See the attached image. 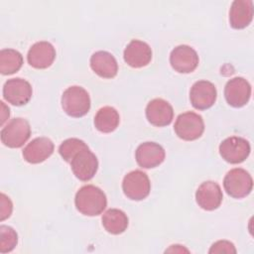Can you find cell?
Wrapping results in <instances>:
<instances>
[{
    "label": "cell",
    "mask_w": 254,
    "mask_h": 254,
    "mask_svg": "<svg viewBox=\"0 0 254 254\" xmlns=\"http://www.w3.org/2000/svg\"><path fill=\"white\" fill-rule=\"evenodd\" d=\"M102 225L105 230L111 234H121L128 227V217L124 211L118 208H110L106 210L101 218Z\"/></svg>",
    "instance_id": "obj_21"
},
{
    "label": "cell",
    "mask_w": 254,
    "mask_h": 254,
    "mask_svg": "<svg viewBox=\"0 0 254 254\" xmlns=\"http://www.w3.org/2000/svg\"><path fill=\"white\" fill-rule=\"evenodd\" d=\"M166 157L164 148L155 142H145L138 146L135 152L137 164L144 169L156 168L161 165Z\"/></svg>",
    "instance_id": "obj_14"
},
{
    "label": "cell",
    "mask_w": 254,
    "mask_h": 254,
    "mask_svg": "<svg viewBox=\"0 0 254 254\" xmlns=\"http://www.w3.org/2000/svg\"><path fill=\"white\" fill-rule=\"evenodd\" d=\"M174 130L179 138L185 141H193L202 135L204 122L202 117L197 113L187 111L177 117Z\"/></svg>",
    "instance_id": "obj_4"
},
{
    "label": "cell",
    "mask_w": 254,
    "mask_h": 254,
    "mask_svg": "<svg viewBox=\"0 0 254 254\" xmlns=\"http://www.w3.org/2000/svg\"><path fill=\"white\" fill-rule=\"evenodd\" d=\"M56 59V50L54 46L47 41L35 43L29 50L27 61L35 68L43 69L52 65Z\"/></svg>",
    "instance_id": "obj_16"
},
{
    "label": "cell",
    "mask_w": 254,
    "mask_h": 254,
    "mask_svg": "<svg viewBox=\"0 0 254 254\" xmlns=\"http://www.w3.org/2000/svg\"><path fill=\"white\" fill-rule=\"evenodd\" d=\"M197 53L188 45H180L173 49L170 55L172 67L180 73H190L198 65Z\"/></svg>",
    "instance_id": "obj_10"
},
{
    "label": "cell",
    "mask_w": 254,
    "mask_h": 254,
    "mask_svg": "<svg viewBox=\"0 0 254 254\" xmlns=\"http://www.w3.org/2000/svg\"><path fill=\"white\" fill-rule=\"evenodd\" d=\"M0 136L5 146L9 148H20L31 136L30 124L24 118H13L2 128Z\"/></svg>",
    "instance_id": "obj_5"
},
{
    "label": "cell",
    "mask_w": 254,
    "mask_h": 254,
    "mask_svg": "<svg viewBox=\"0 0 254 254\" xmlns=\"http://www.w3.org/2000/svg\"><path fill=\"white\" fill-rule=\"evenodd\" d=\"M0 216H1V220H4L6 218H8L13 210V203L11 201V199L5 194V193H1V199H0Z\"/></svg>",
    "instance_id": "obj_27"
},
{
    "label": "cell",
    "mask_w": 254,
    "mask_h": 254,
    "mask_svg": "<svg viewBox=\"0 0 254 254\" xmlns=\"http://www.w3.org/2000/svg\"><path fill=\"white\" fill-rule=\"evenodd\" d=\"M224 97L229 105L242 107L248 103L251 97V85L243 77H233L225 84Z\"/></svg>",
    "instance_id": "obj_12"
},
{
    "label": "cell",
    "mask_w": 254,
    "mask_h": 254,
    "mask_svg": "<svg viewBox=\"0 0 254 254\" xmlns=\"http://www.w3.org/2000/svg\"><path fill=\"white\" fill-rule=\"evenodd\" d=\"M253 2L251 0H235L229 10V23L233 29L246 28L253 19Z\"/></svg>",
    "instance_id": "obj_20"
},
{
    "label": "cell",
    "mask_w": 254,
    "mask_h": 254,
    "mask_svg": "<svg viewBox=\"0 0 254 254\" xmlns=\"http://www.w3.org/2000/svg\"><path fill=\"white\" fill-rule=\"evenodd\" d=\"M146 117L152 125L164 127L173 121L174 109L167 100L155 98L146 106Z\"/></svg>",
    "instance_id": "obj_17"
},
{
    "label": "cell",
    "mask_w": 254,
    "mask_h": 254,
    "mask_svg": "<svg viewBox=\"0 0 254 254\" xmlns=\"http://www.w3.org/2000/svg\"><path fill=\"white\" fill-rule=\"evenodd\" d=\"M90 67L100 77L112 78L117 74L118 64L112 54L98 51L90 57Z\"/></svg>",
    "instance_id": "obj_19"
},
{
    "label": "cell",
    "mask_w": 254,
    "mask_h": 254,
    "mask_svg": "<svg viewBox=\"0 0 254 254\" xmlns=\"http://www.w3.org/2000/svg\"><path fill=\"white\" fill-rule=\"evenodd\" d=\"M223 187L228 195L233 198L247 196L253 189V180L250 174L242 168L230 170L224 177Z\"/></svg>",
    "instance_id": "obj_3"
},
{
    "label": "cell",
    "mask_w": 254,
    "mask_h": 254,
    "mask_svg": "<svg viewBox=\"0 0 254 254\" xmlns=\"http://www.w3.org/2000/svg\"><path fill=\"white\" fill-rule=\"evenodd\" d=\"M87 145L84 143V141L77 139V138H69L64 140L59 147V153L62 156V158L69 163L71 158L75 153H77L79 150L83 149Z\"/></svg>",
    "instance_id": "obj_24"
},
{
    "label": "cell",
    "mask_w": 254,
    "mask_h": 254,
    "mask_svg": "<svg viewBox=\"0 0 254 254\" xmlns=\"http://www.w3.org/2000/svg\"><path fill=\"white\" fill-rule=\"evenodd\" d=\"M124 194L132 200H142L146 198L151 190V183L146 173L135 170L128 173L122 182Z\"/></svg>",
    "instance_id": "obj_6"
},
{
    "label": "cell",
    "mask_w": 254,
    "mask_h": 254,
    "mask_svg": "<svg viewBox=\"0 0 254 254\" xmlns=\"http://www.w3.org/2000/svg\"><path fill=\"white\" fill-rule=\"evenodd\" d=\"M123 58L125 63L131 67L140 68L146 66L152 60V50L150 46L140 40H132L125 48Z\"/></svg>",
    "instance_id": "obj_15"
},
{
    "label": "cell",
    "mask_w": 254,
    "mask_h": 254,
    "mask_svg": "<svg viewBox=\"0 0 254 254\" xmlns=\"http://www.w3.org/2000/svg\"><path fill=\"white\" fill-rule=\"evenodd\" d=\"M223 198L220 186L213 181L200 184L195 191V200L198 206L204 210H214L219 207Z\"/></svg>",
    "instance_id": "obj_13"
},
{
    "label": "cell",
    "mask_w": 254,
    "mask_h": 254,
    "mask_svg": "<svg viewBox=\"0 0 254 254\" xmlns=\"http://www.w3.org/2000/svg\"><path fill=\"white\" fill-rule=\"evenodd\" d=\"M251 151L249 142L238 136H231L224 139L219 145V154L222 159L230 164L244 162Z\"/></svg>",
    "instance_id": "obj_8"
},
{
    "label": "cell",
    "mask_w": 254,
    "mask_h": 254,
    "mask_svg": "<svg viewBox=\"0 0 254 254\" xmlns=\"http://www.w3.org/2000/svg\"><path fill=\"white\" fill-rule=\"evenodd\" d=\"M55 146L51 139L38 137L33 139L23 150L24 159L31 164H39L46 161L54 152Z\"/></svg>",
    "instance_id": "obj_18"
},
{
    "label": "cell",
    "mask_w": 254,
    "mask_h": 254,
    "mask_svg": "<svg viewBox=\"0 0 254 254\" xmlns=\"http://www.w3.org/2000/svg\"><path fill=\"white\" fill-rule=\"evenodd\" d=\"M216 95L214 84L208 80L195 81L190 90V103L197 110L210 108L216 100Z\"/></svg>",
    "instance_id": "obj_11"
},
{
    "label": "cell",
    "mask_w": 254,
    "mask_h": 254,
    "mask_svg": "<svg viewBox=\"0 0 254 254\" xmlns=\"http://www.w3.org/2000/svg\"><path fill=\"white\" fill-rule=\"evenodd\" d=\"M62 107L71 117L78 118L84 116L90 109L88 92L78 85L67 87L62 95Z\"/></svg>",
    "instance_id": "obj_2"
},
{
    "label": "cell",
    "mask_w": 254,
    "mask_h": 254,
    "mask_svg": "<svg viewBox=\"0 0 254 254\" xmlns=\"http://www.w3.org/2000/svg\"><path fill=\"white\" fill-rule=\"evenodd\" d=\"M23 64L21 53L14 49H3L0 52V72L12 74L17 72Z\"/></svg>",
    "instance_id": "obj_23"
},
{
    "label": "cell",
    "mask_w": 254,
    "mask_h": 254,
    "mask_svg": "<svg viewBox=\"0 0 254 254\" xmlns=\"http://www.w3.org/2000/svg\"><path fill=\"white\" fill-rule=\"evenodd\" d=\"M32 93L30 82L21 77L8 79L3 85V97L12 105H25L30 101Z\"/></svg>",
    "instance_id": "obj_9"
},
{
    "label": "cell",
    "mask_w": 254,
    "mask_h": 254,
    "mask_svg": "<svg viewBox=\"0 0 254 254\" xmlns=\"http://www.w3.org/2000/svg\"><path fill=\"white\" fill-rule=\"evenodd\" d=\"M119 122V113L111 106L101 107L94 116V126L102 133L113 132L118 127Z\"/></svg>",
    "instance_id": "obj_22"
},
{
    "label": "cell",
    "mask_w": 254,
    "mask_h": 254,
    "mask_svg": "<svg viewBox=\"0 0 254 254\" xmlns=\"http://www.w3.org/2000/svg\"><path fill=\"white\" fill-rule=\"evenodd\" d=\"M18 243L17 232L10 226H0V252H11Z\"/></svg>",
    "instance_id": "obj_25"
},
{
    "label": "cell",
    "mask_w": 254,
    "mask_h": 254,
    "mask_svg": "<svg viewBox=\"0 0 254 254\" xmlns=\"http://www.w3.org/2000/svg\"><path fill=\"white\" fill-rule=\"evenodd\" d=\"M208 252L209 253H236V249L232 242L227 240H218L211 245Z\"/></svg>",
    "instance_id": "obj_26"
},
{
    "label": "cell",
    "mask_w": 254,
    "mask_h": 254,
    "mask_svg": "<svg viewBox=\"0 0 254 254\" xmlns=\"http://www.w3.org/2000/svg\"><path fill=\"white\" fill-rule=\"evenodd\" d=\"M76 209L86 216H96L103 212L107 205V198L101 189L93 185L81 187L75 193Z\"/></svg>",
    "instance_id": "obj_1"
},
{
    "label": "cell",
    "mask_w": 254,
    "mask_h": 254,
    "mask_svg": "<svg viewBox=\"0 0 254 254\" xmlns=\"http://www.w3.org/2000/svg\"><path fill=\"white\" fill-rule=\"evenodd\" d=\"M69 164L73 175L82 182L91 180L98 169L97 158L89 150L88 146L75 153Z\"/></svg>",
    "instance_id": "obj_7"
},
{
    "label": "cell",
    "mask_w": 254,
    "mask_h": 254,
    "mask_svg": "<svg viewBox=\"0 0 254 254\" xmlns=\"http://www.w3.org/2000/svg\"><path fill=\"white\" fill-rule=\"evenodd\" d=\"M1 125H3V123L9 118V115H10V110L8 107L5 106L4 102L1 101Z\"/></svg>",
    "instance_id": "obj_28"
}]
</instances>
